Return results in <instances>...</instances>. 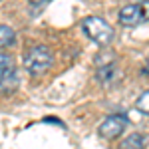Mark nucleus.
<instances>
[{
    "mask_svg": "<svg viewBox=\"0 0 149 149\" xmlns=\"http://www.w3.org/2000/svg\"><path fill=\"white\" fill-rule=\"evenodd\" d=\"M52 64H54V54L50 52L48 46H34L24 56V66L32 76H40L48 72L52 68Z\"/></svg>",
    "mask_w": 149,
    "mask_h": 149,
    "instance_id": "1",
    "label": "nucleus"
},
{
    "mask_svg": "<svg viewBox=\"0 0 149 149\" xmlns=\"http://www.w3.org/2000/svg\"><path fill=\"white\" fill-rule=\"evenodd\" d=\"M84 32L100 46H107L113 40V28L103 18H97V16H90L84 20Z\"/></svg>",
    "mask_w": 149,
    "mask_h": 149,
    "instance_id": "2",
    "label": "nucleus"
},
{
    "mask_svg": "<svg viewBox=\"0 0 149 149\" xmlns=\"http://www.w3.org/2000/svg\"><path fill=\"white\" fill-rule=\"evenodd\" d=\"M149 20V0H141L139 4H129L119 10L121 26H137Z\"/></svg>",
    "mask_w": 149,
    "mask_h": 149,
    "instance_id": "3",
    "label": "nucleus"
},
{
    "mask_svg": "<svg viewBox=\"0 0 149 149\" xmlns=\"http://www.w3.org/2000/svg\"><path fill=\"white\" fill-rule=\"evenodd\" d=\"M127 117L123 113H113L109 115L107 119H103L102 125H100V135L103 139H115L123 133V129L127 127Z\"/></svg>",
    "mask_w": 149,
    "mask_h": 149,
    "instance_id": "4",
    "label": "nucleus"
},
{
    "mask_svg": "<svg viewBox=\"0 0 149 149\" xmlns=\"http://www.w3.org/2000/svg\"><path fill=\"white\" fill-rule=\"evenodd\" d=\"M18 86V76L14 68L12 58H2L0 60V93H8Z\"/></svg>",
    "mask_w": 149,
    "mask_h": 149,
    "instance_id": "5",
    "label": "nucleus"
},
{
    "mask_svg": "<svg viewBox=\"0 0 149 149\" xmlns=\"http://www.w3.org/2000/svg\"><path fill=\"white\" fill-rule=\"evenodd\" d=\"M97 78L103 86H111V81L117 78V66L113 60L105 64H97Z\"/></svg>",
    "mask_w": 149,
    "mask_h": 149,
    "instance_id": "6",
    "label": "nucleus"
},
{
    "mask_svg": "<svg viewBox=\"0 0 149 149\" xmlns=\"http://www.w3.org/2000/svg\"><path fill=\"white\" fill-rule=\"evenodd\" d=\"M143 145H145V137L141 133H131L129 137L123 139L121 149H143Z\"/></svg>",
    "mask_w": 149,
    "mask_h": 149,
    "instance_id": "7",
    "label": "nucleus"
},
{
    "mask_svg": "<svg viewBox=\"0 0 149 149\" xmlns=\"http://www.w3.org/2000/svg\"><path fill=\"white\" fill-rule=\"evenodd\" d=\"M14 38H16V34H14V30H12L10 26L0 24V48L10 46L12 42H14Z\"/></svg>",
    "mask_w": 149,
    "mask_h": 149,
    "instance_id": "8",
    "label": "nucleus"
},
{
    "mask_svg": "<svg viewBox=\"0 0 149 149\" xmlns=\"http://www.w3.org/2000/svg\"><path fill=\"white\" fill-rule=\"evenodd\" d=\"M137 109L141 111V113H145V115H149V90L147 92H143L141 95L137 97Z\"/></svg>",
    "mask_w": 149,
    "mask_h": 149,
    "instance_id": "9",
    "label": "nucleus"
},
{
    "mask_svg": "<svg viewBox=\"0 0 149 149\" xmlns=\"http://www.w3.org/2000/svg\"><path fill=\"white\" fill-rule=\"evenodd\" d=\"M32 4H40V2H46V0H30Z\"/></svg>",
    "mask_w": 149,
    "mask_h": 149,
    "instance_id": "10",
    "label": "nucleus"
},
{
    "mask_svg": "<svg viewBox=\"0 0 149 149\" xmlns=\"http://www.w3.org/2000/svg\"><path fill=\"white\" fill-rule=\"evenodd\" d=\"M143 74H149V66H145V68H143Z\"/></svg>",
    "mask_w": 149,
    "mask_h": 149,
    "instance_id": "11",
    "label": "nucleus"
}]
</instances>
